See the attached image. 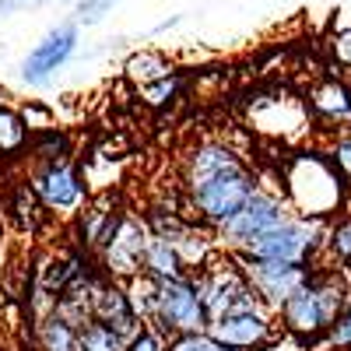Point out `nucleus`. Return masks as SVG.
Here are the masks:
<instances>
[{"mask_svg":"<svg viewBox=\"0 0 351 351\" xmlns=\"http://www.w3.org/2000/svg\"><path fill=\"white\" fill-rule=\"evenodd\" d=\"M250 130L281 144H299L313 130V116L306 99L274 88V92H263L250 102Z\"/></svg>","mask_w":351,"mask_h":351,"instance_id":"6","label":"nucleus"},{"mask_svg":"<svg viewBox=\"0 0 351 351\" xmlns=\"http://www.w3.org/2000/svg\"><path fill=\"white\" fill-rule=\"evenodd\" d=\"M306 106L313 116V127L330 137L351 134V81L341 74H324L306 88Z\"/></svg>","mask_w":351,"mask_h":351,"instance_id":"11","label":"nucleus"},{"mask_svg":"<svg viewBox=\"0 0 351 351\" xmlns=\"http://www.w3.org/2000/svg\"><path fill=\"white\" fill-rule=\"evenodd\" d=\"M278 190L288 200L291 215L309 221H334L337 211H344L348 183L324 152H291L278 165Z\"/></svg>","mask_w":351,"mask_h":351,"instance_id":"2","label":"nucleus"},{"mask_svg":"<svg viewBox=\"0 0 351 351\" xmlns=\"http://www.w3.org/2000/svg\"><path fill=\"white\" fill-rule=\"evenodd\" d=\"M148 327H155L158 334L183 337V334H204L208 330V313L197 295L193 278H176V281H158V295H155V309Z\"/></svg>","mask_w":351,"mask_h":351,"instance_id":"7","label":"nucleus"},{"mask_svg":"<svg viewBox=\"0 0 351 351\" xmlns=\"http://www.w3.org/2000/svg\"><path fill=\"white\" fill-rule=\"evenodd\" d=\"M77 351H127V337L102 324H88L77 334Z\"/></svg>","mask_w":351,"mask_h":351,"instance_id":"23","label":"nucleus"},{"mask_svg":"<svg viewBox=\"0 0 351 351\" xmlns=\"http://www.w3.org/2000/svg\"><path fill=\"white\" fill-rule=\"evenodd\" d=\"M327 225L330 221H309V218L291 215L285 225L271 228L267 236H260L239 256H246V260H278V263H306V267H313L319 246H324Z\"/></svg>","mask_w":351,"mask_h":351,"instance_id":"5","label":"nucleus"},{"mask_svg":"<svg viewBox=\"0 0 351 351\" xmlns=\"http://www.w3.org/2000/svg\"><path fill=\"white\" fill-rule=\"evenodd\" d=\"M330 74H341L344 81H351V28L330 36Z\"/></svg>","mask_w":351,"mask_h":351,"instance_id":"24","label":"nucleus"},{"mask_svg":"<svg viewBox=\"0 0 351 351\" xmlns=\"http://www.w3.org/2000/svg\"><path fill=\"white\" fill-rule=\"evenodd\" d=\"M11 215H14V221H18V228H21V232L36 236V232L43 228V221H46V215H49V211L43 208V200L36 197L32 183H28V186H18V190H14Z\"/></svg>","mask_w":351,"mask_h":351,"instance_id":"22","label":"nucleus"},{"mask_svg":"<svg viewBox=\"0 0 351 351\" xmlns=\"http://www.w3.org/2000/svg\"><path fill=\"white\" fill-rule=\"evenodd\" d=\"M190 278L197 285V295L204 302V313H208V327L218 324V319H225V316H236V313L267 309L256 299V291L250 288V281H246V274L239 267V260L232 253H225V250H218L208 267H200Z\"/></svg>","mask_w":351,"mask_h":351,"instance_id":"3","label":"nucleus"},{"mask_svg":"<svg viewBox=\"0 0 351 351\" xmlns=\"http://www.w3.org/2000/svg\"><path fill=\"white\" fill-rule=\"evenodd\" d=\"M169 351H232V348L218 344L208 330H204V334H183V337H172V341H169Z\"/></svg>","mask_w":351,"mask_h":351,"instance_id":"27","label":"nucleus"},{"mask_svg":"<svg viewBox=\"0 0 351 351\" xmlns=\"http://www.w3.org/2000/svg\"><path fill=\"white\" fill-rule=\"evenodd\" d=\"M77 46V25H56L49 28V32L36 43V49L25 56V64H21V77L28 84H46L53 77V71H60L67 60H71V53Z\"/></svg>","mask_w":351,"mask_h":351,"instance_id":"16","label":"nucleus"},{"mask_svg":"<svg viewBox=\"0 0 351 351\" xmlns=\"http://www.w3.org/2000/svg\"><path fill=\"white\" fill-rule=\"evenodd\" d=\"M176 74L180 71H176V64L162 49H137V53L127 56V64H123V77L137 88V92H144V88H152L158 81H169Z\"/></svg>","mask_w":351,"mask_h":351,"instance_id":"18","label":"nucleus"},{"mask_svg":"<svg viewBox=\"0 0 351 351\" xmlns=\"http://www.w3.org/2000/svg\"><path fill=\"white\" fill-rule=\"evenodd\" d=\"M324 155L334 162V169L341 172V180L351 186V134H341V137H330V144L324 148Z\"/></svg>","mask_w":351,"mask_h":351,"instance_id":"26","label":"nucleus"},{"mask_svg":"<svg viewBox=\"0 0 351 351\" xmlns=\"http://www.w3.org/2000/svg\"><path fill=\"white\" fill-rule=\"evenodd\" d=\"M141 274H152L155 281H176V278H190L186 263L180 260V253H176L172 243L152 236L148 239V250H144V267Z\"/></svg>","mask_w":351,"mask_h":351,"instance_id":"19","label":"nucleus"},{"mask_svg":"<svg viewBox=\"0 0 351 351\" xmlns=\"http://www.w3.org/2000/svg\"><path fill=\"white\" fill-rule=\"evenodd\" d=\"M348 302H351V281L337 271L316 267L309 274V281L274 316L288 341H295L302 348H324L327 334L334 330V324L348 309Z\"/></svg>","mask_w":351,"mask_h":351,"instance_id":"1","label":"nucleus"},{"mask_svg":"<svg viewBox=\"0 0 351 351\" xmlns=\"http://www.w3.org/2000/svg\"><path fill=\"white\" fill-rule=\"evenodd\" d=\"M92 324H102L116 334H123L127 341L144 327L141 316L127 295V285L123 281H112L106 274H99L95 288H92Z\"/></svg>","mask_w":351,"mask_h":351,"instance_id":"15","label":"nucleus"},{"mask_svg":"<svg viewBox=\"0 0 351 351\" xmlns=\"http://www.w3.org/2000/svg\"><path fill=\"white\" fill-rule=\"evenodd\" d=\"M123 215H127V208L120 204V197L116 193H102V197H95V200H88L84 204V211L77 215V221H74V243H77V250L88 256H99L102 253V246L112 239V232L120 228V221H123Z\"/></svg>","mask_w":351,"mask_h":351,"instance_id":"13","label":"nucleus"},{"mask_svg":"<svg viewBox=\"0 0 351 351\" xmlns=\"http://www.w3.org/2000/svg\"><path fill=\"white\" fill-rule=\"evenodd\" d=\"M324 267V271H337V274H351V215L334 218L324 232V246L316 253L313 271Z\"/></svg>","mask_w":351,"mask_h":351,"instance_id":"17","label":"nucleus"},{"mask_svg":"<svg viewBox=\"0 0 351 351\" xmlns=\"http://www.w3.org/2000/svg\"><path fill=\"white\" fill-rule=\"evenodd\" d=\"M319 351H337V348H319Z\"/></svg>","mask_w":351,"mask_h":351,"instance_id":"32","label":"nucleus"},{"mask_svg":"<svg viewBox=\"0 0 351 351\" xmlns=\"http://www.w3.org/2000/svg\"><path fill=\"white\" fill-rule=\"evenodd\" d=\"M21 116H25V123H28V130H32V134L53 130V116H49V109H46V106L28 102V106H21Z\"/></svg>","mask_w":351,"mask_h":351,"instance_id":"30","label":"nucleus"},{"mask_svg":"<svg viewBox=\"0 0 351 351\" xmlns=\"http://www.w3.org/2000/svg\"><path fill=\"white\" fill-rule=\"evenodd\" d=\"M263 351H309V348H302V344H295V341H288V337L281 334L278 341H271V344L263 348Z\"/></svg>","mask_w":351,"mask_h":351,"instance_id":"31","label":"nucleus"},{"mask_svg":"<svg viewBox=\"0 0 351 351\" xmlns=\"http://www.w3.org/2000/svg\"><path fill=\"white\" fill-rule=\"evenodd\" d=\"M148 239H152V228H148V221H144V215L127 211L120 228L112 232V239L95 256L102 274L112 278V281H123V285L130 278H137L141 267H144V250H148Z\"/></svg>","mask_w":351,"mask_h":351,"instance_id":"9","label":"nucleus"},{"mask_svg":"<svg viewBox=\"0 0 351 351\" xmlns=\"http://www.w3.org/2000/svg\"><path fill=\"white\" fill-rule=\"evenodd\" d=\"M28 183H32L36 197L43 200V208L56 218H77L81 208L88 204V183L81 169L71 158L60 162H32L28 169Z\"/></svg>","mask_w":351,"mask_h":351,"instance_id":"8","label":"nucleus"},{"mask_svg":"<svg viewBox=\"0 0 351 351\" xmlns=\"http://www.w3.org/2000/svg\"><path fill=\"white\" fill-rule=\"evenodd\" d=\"M208 334L232 351H263L271 341L281 337V327L271 309H253V313H236L218 319V324L208 327Z\"/></svg>","mask_w":351,"mask_h":351,"instance_id":"12","label":"nucleus"},{"mask_svg":"<svg viewBox=\"0 0 351 351\" xmlns=\"http://www.w3.org/2000/svg\"><path fill=\"white\" fill-rule=\"evenodd\" d=\"M28 144H32V130H28L21 109L0 106V165L18 158V155H25Z\"/></svg>","mask_w":351,"mask_h":351,"instance_id":"20","label":"nucleus"},{"mask_svg":"<svg viewBox=\"0 0 351 351\" xmlns=\"http://www.w3.org/2000/svg\"><path fill=\"white\" fill-rule=\"evenodd\" d=\"M127 351H169V337L158 334L155 327H141V330L127 341Z\"/></svg>","mask_w":351,"mask_h":351,"instance_id":"28","label":"nucleus"},{"mask_svg":"<svg viewBox=\"0 0 351 351\" xmlns=\"http://www.w3.org/2000/svg\"><path fill=\"white\" fill-rule=\"evenodd\" d=\"M291 218V208H288V200L281 197V190L274 186H263L260 183V190L243 204V211L232 218V221H225L221 228H215V236H218V246L225 250V253H232V256H239L243 250H250L260 236H267L271 228H278V225H285Z\"/></svg>","mask_w":351,"mask_h":351,"instance_id":"4","label":"nucleus"},{"mask_svg":"<svg viewBox=\"0 0 351 351\" xmlns=\"http://www.w3.org/2000/svg\"><path fill=\"white\" fill-rule=\"evenodd\" d=\"M77 327H71L64 316L49 313L46 319H39L32 330V344L36 351H77Z\"/></svg>","mask_w":351,"mask_h":351,"instance_id":"21","label":"nucleus"},{"mask_svg":"<svg viewBox=\"0 0 351 351\" xmlns=\"http://www.w3.org/2000/svg\"><path fill=\"white\" fill-rule=\"evenodd\" d=\"M324 348H337V351H351V302L348 309L341 313V319L334 324V330L327 334V344Z\"/></svg>","mask_w":351,"mask_h":351,"instance_id":"29","label":"nucleus"},{"mask_svg":"<svg viewBox=\"0 0 351 351\" xmlns=\"http://www.w3.org/2000/svg\"><path fill=\"white\" fill-rule=\"evenodd\" d=\"M183 92V77L176 74V77H169V81H158V84H152V88H144V92H137L141 95V102L144 106H152V109H165L176 95Z\"/></svg>","mask_w":351,"mask_h":351,"instance_id":"25","label":"nucleus"},{"mask_svg":"<svg viewBox=\"0 0 351 351\" xmlns=\"http://www.w3.org/2000/svg\"><path fill=\"white\" fill-rule=\"evenodd\" d=\"M239 267L250 281V288L256 291V299L267 306L271 313H278L295 291L309 281L313 267L306 263H278V260H246V256H236Z\"/></svg>","mask_w":351,"mask_h":351,"instance_id":"10","label":"nucleus"},{"mask_svg":"<svg viewBox=\"0 0 351 351\" xmlns=\"http://www.w3.org/2000/svg\"><path fill=\"white\" fill-rule=\"evenodd\" d=\"M246 155L236 152L228 141H218V137H208V141H197L193 148H186L183 162H180V190H193L200 183H208L215 180V176L228 172V169H236L243 165Z\"/></svg>","mask_w":351,"mask_h":351,"instance_id":"14","label":"nucleus"}]
</instances>
